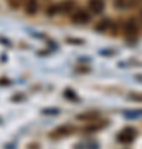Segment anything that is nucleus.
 <instances>
[{"mask_svg": "<svg viewBox=\"0 0 142 149\" xmlns=\"http://www.w3.org/2000/svg\"><path fill=\"white\" fill-rule=\"evenodd\" d=\"M136 136H137V131L134 128H131V126H129V128H124L121 133H119L117 141H119V143H122V144H131L132 141L136 139Z\"/></svg>", "mask_w": 142, "mask_h": 149, "instance_id": "nucleus-1", "label": "nucleus"}, {"mask_svg": "<svg viewBox=\"0 0 142 149\" xmlns=\"http://www.w3.org/2000/svg\"><path fill=\"white\" fill-rule=\"evenodd\" d=\"M89 18L91 17L88 15V12H84V10L76 12V13H73V17H71V20H73L74 23H88Z\"/></svg>", "mask_w": 142, "mask_h": 149, "instance_id": "nucleus-3", "label": "nucleus"}, {"mask_svg": "<svg viewBox=\"0 0 142 149\" xmlns=\"http://www.w3.org/2000/svg\"><path fill=\"white\" fill-rule=\"evenodd\" d=\"M126 37L127 38H136L137 35H139V25H137L134 20H131V22H127L126 23Z\"/></svg>", "mask_w": 142, "mask_h": 149, "instance_id": "nucleus-2", "label": "nucleus"}, {"mask_svg": "<svg viewBox=\"0 0 142 149\" xmlns=\"http://www.w3.org/2000/svg\"><path fill=\"white\" fill-rule=\"evenodd\" d=\"M89 10L93 13H101L104 10V0H89Z\"/></svg>", "mask_w": 142, "mask_h": 149, "instance_id": "nucleus-4", "label": "nucleus"}, {"mask_svg": "<svg viewBox=\"0 0 142 149\" xmlns=\"http://www.w3.org/2000/svg\"><path fill=\"white\" fill-rule=\"evenodd\" d=\"M28 12L32 13V12H37V3H35V0H30L28 2Z\"/></svg>", "mask_w": 142, "mask_h": 149, "instance_id": "nucleus-8", "label": "nucleus"}, {"mask_svg": "<svg viewBox=\"0 0 142 149\" xmlns=\"http://www.w3.org/2000/svg\"><path fill=\"white\" fill-rule=\"evenodd\" d=\"M131 100H136V101H142V95H141V96H137L136 93H132V95H131Z\"/></svg>", "mask_w": 142, "mask_h": 149, "instance_id": "nucleus-9", "label": "nucleus"}, {"mask_svg": "<svg viewBox=\"0 0 142 149\" xmlns=\"http://www.w3.org/2000/svg\"><path fill=\"white\" fill-rule=\"evenodd\" d=\"M107 28H114V23L111 20H104V22H101V23H98L96 30H98V32H106Z\"/></svg>", "mask_w": 142, "mask_h": 149, "instance_id": "nucleus-6", "label": "nucleus"}, {"mask_svg": "<svg viewBox=\"0 0 142 149\" xmlns=\"http://www.w3.org/2000/svg\"><path fill=\"white\" fill-rule=\"evenodd\" d=\"M116 5L119 8H131V7L136 5V2L134 0H116Z\"/></svg>", "mask_w": 142, "mask_h": 149, "instance_id": "nucleus-7", "label": "nucleus"}, {"mask_svg": "<svg viewBox=\"0 0 142 149\" xmlns=\"http://www.w3.org/2000/svg\"><path fill=\"white\" fill-rule=\"evenodd\" d=\"M141 18H142V13H141Z\"/></svg>", "mask_w": 142, "mask_h": 149, "instance_id": "nucleus-10", "label": "nucleus"}, {"mask_svg": "<svg viewBox=\"0 0 142 149\" xmlns=\"http://www.w3.org/2000/svg\"><path fill=\"white\" fill-rule=\"evenodd\" d=\"M74 7V3L71 2V0H66L64 3H61V5L58 7H53L51 10H50V13H55V12H69L71 8Z\"/></svg>", "mask_w": 142, "mask_h": 149, "instance_id": "nucleus-5", "label": "nucleus"}]
</instances>
